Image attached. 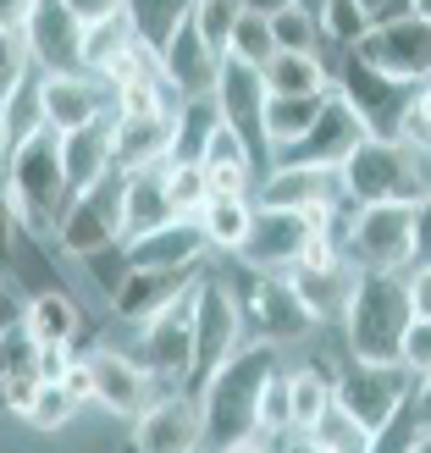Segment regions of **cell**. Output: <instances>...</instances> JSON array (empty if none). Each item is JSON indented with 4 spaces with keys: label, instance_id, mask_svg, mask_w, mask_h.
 <instances>
[{
    "label": "cell",
    "instance_id": "obj_27",
    "mask_svg": "<svg viewBox=\"0 0 431 453\" xmlns=\"http://www.w3.org/2000/svg\"><path fill=\"white\" fill-rule=\"evenodd\" d=\"M17 315H22V326L34 332L39 349H73L78 337H83V326H89L78 299H73V293H61V288H39Z\"/></svg>",
    "mask_w": 431,
    "mask_h": 453
},
{
    "label": "cell",
    "instance_id": "obj_26",
    "mask_svg": "<svg viewBox=\"0 0 431 453\" xmlns=\"http://www.w3.org/2000/svg\"><path fill=\"white\" fill-rule=\"evenodd\" d=\"M288 277H293V288H299V299L327 321V315H343L349 293H354V282H359V265H354L349 255H332V260H304V265H293Z\"/></svg>",
    "mask_w": 431,
    "mask_h": 453
},
{
    "label": "cell",
    "instance_id": "obj_64",
    "mask_svg": "<svg viewBox=\"0 0 431 453\" xmlns=\"http://www.w3.org/2000/svg\"><path fill=\"white\" fill-rule=\"evenodd\" d=\"M194 453H211V448H194Z\"/></svg>",
    "mask_w": 431,
    "mask_h": 453
},
{
    "label": "cell",
    "instance_id": "obj_34",
    "mask_svg": "<svg viewBox=\"0 0 431 453\" xmlns=\"http://www.w3.org/2000/svg\"><path fill=\"white\" fill-rule=\"evenodd\" d=\"M221 133V105L216 95H194L177 105V139H172V161H205L211 139Z\"/></svg>",
    "mask_w": 431,
    "mask_h": 453
},
{
    "label": "cell",
    "instance_id": "obj_46",
    "mask_svg": "<svg viewBox=\"0 0 431 453\" xmlns=\"http://www.w3.org/2000/svg\"><path fill=\"white\" fill-rule=\"evenodd\" d=\"M288 432H293V393H288V371H277L260 398V437H288Z\"/></svg>",
    "mask_w": 431,
    "mask_h": 453
},
{
    "label": "cell",
    "instance_id": "obj_62",
    "mask_svg": "<svg viewBox=\"0 0 431 453\" xmlns=\"http://www.w3.org/2000/svg\"><path fill=\"white\" fill-rule=\"evenodd\" d=\"M410 12H415V17H426V22H431V0H410Z\"/></svg>",
    "mask_w": 431,
    "mask_h": 453
},
{
    "label": "cell",
    "instance_id": "obj_36",
    "mask_svg": "<svg viewBox=\"0 0 431 453\" xmlns=\"http://www.w3.org/2000/svg\"><path fill=\"white\" fill-rule=\"evenodd\" d=\"M122 12L133 22V34H139V44H150V50L161 56L166 39L194 17V0H122Z\"/></svg>",
    "mask_w": 431,
    "mask_h": 453
},
{
    "label": "cell",
    "instance_id": "obj_23",
    "mask_svg": "<svg viewBox=\"0 0 431 453\" xmlns=\"http://www.w3.org/2000/svg\"><path fill=\"white\" fill-rule=\"evenodd\" d=\"M216 73H221V56L199 39L194 17H189L161 50V78L177 100H194V95H216Z\"/></svg>",
    "mask_w": 431,
    "mask_h": 453
},
{
    "label": "cell",
    "instance_id": "obj_14",
    "mask_svg": "<svg viewBox=\"0 0 431 453\" xmlns=\"http://www.w3.org/2000/svg\"><path fill=\"white\" fill-rule=\"evenodd\" d=\"M194 288L139 326V359L166 388H189V371H194Z\"/></svg>",
    "mask_w": 431,
    "mask_h": 453
},
{
    "label": "cell",
    "instance_id": "obj_6",
    "mask_svg": "<svg viewBox=\"0 0 431 453\" xmlns=\"http://www.w3.org/2000/svg\"><path fill=\"white\" fill-rule=\"evenodd\" d=\"M122 194H127V172L111 166L100 183H89L83 194L66 199V211L56 221V243L61 255L73 260H89L95 249H111V243H127V221H122Z\"/></svg>",
    "mask_w": 431,
    "mask_h": 453
},
{
    "label": "cell",
    "instance_id": "obj_49",
    "mask_svg": "<svg viewBox=\"0 0 431 453\" xmlns=\"http://www.w3.org/2000/svg\"><path fill=\"white\" fill-rule=\"evenodd\" d=\"M398 139H410L420 155H431V83H415L410 95V111H404V133Z\"/></svg>",
    "mask_w": 431,
    "mask_h": 453
},
{
    "label": "cell",
    "instance_id": "obj_28",
    "mask_svg": "<svg viewBox=\"0 0 431 453\" xmlns=\"http://www.w3.org/2000/svg\"><path fill=\"white\" fill-rule=\"evenodd\" d=\"M111 117H117V111H111ZM111 117L61 133V161H66V183H73V194H83L89 183H100V177L111 172Z\"/></svg>",
    "mask_w": 431,
    "mask_h": 453
},
{
    "label": "cell",
    "instance_id": "obj_35",
    "mask_svg": "<svg viewBox=\"0 0 431 453\" xmlns=\"http://www.w3.org/2000/svg\"><path fill=\"white\" fill-rule=\"evenodd\" d=\"M199 221H205L211 249L238 255V249L249 243V226H255V199H249V194H216L211 205L199 211Z\"/></svg>",
    "mask_w": 431,
    "mask_h": 453
},
{
    "label": "cell",
    "instance_id": "obj_13",
    "mask_svg": "<svg viewBox=\"0 0 431 453\" xmlns=\"http://www.w3.org/2000/svg\"><path fill=\"white\" fill-rule=\"evenodd\" d=\"M332 88L343 95L354 111H359V122H366V133H404V111H410V95L415 88L410 83H393L388 73H376L371 61H359L354 50L343 56H332Z\"/></svg>",
    "mask_w": 431,
    "mask_h": 453
},
{
    "label": "cell",
    "instance_id": "obj_24",
    "mask_svg": "<svg viewBox=\"0 0 431 453\" xmlns=\"http://www.w3.org/2000/svg\"><path fill=\"white\" fill-rule=\"evenodd\" d=\"M205 255H211V238L199 216H172L161 226H150V233L127 238L133 265H205Z\"/></svg>",
    "mask_w": 431,
    "mask_h": 453
},
{
    "label": "cell",
    "instance_id": "obj_19",
    "mask_svg": "<svg viewBox=\"0 0 431 453\" xmlns=\"http://www.w3.org/2000/svg\"><path fill=\"white\" fill-rule=\"evenodd\" d=\"M117 111V88L95 73H44V127L73 133Z\"/></svg>",
    "mask_w": 431,
    "mask_h": 453
},
{
    "label": "cell",
    "instance_id": "obj_56",
    "mask_svg": "<svg viewBox=\"0 0 431 453\" xmlns=\"http://www.w3.org/2000/svg\"><path fill=\"white\" fill-rule=\"evenodd\" d=\"M83 22H100V17H111V12H122V0H66Z\"/></svg>",
    "mask_w": 431,
    "mask_h": 453
},
{
    "label": "cell",
    "instance_id": "obj_54",
    "mask_svg": "<svg viewBox=\"0 0 431 453\" xmlns=\"http://www.w3.org/2000/svg\"><path fill=\"white\" fill-rule=\"evenodd\" d=\"M410 410H415V426L426 432V426H431V376H420V381H415V393H410Z\"/></svg>",
    "mask_w": 431,
    "mask_h": 453
},
{
    "label": "cell",
    "instance_id": "obj_5",
    "mask_svg": "<svg viewBox=\"0 0 431 453\" xmlns=\"http://www.w3.org/2000/svg\"><path fill=\"white\" fill-rule=\"evenodd\" d=\"M238 293V315H243V332L249 337H260V343H299V337L315 332V315L304 299H299V288H293L288 271H249V277L233 288Z\"/></svg>",
    "mask_w": 431,
    "mask_h": 453
},
{
    "label": "cell",
    "instance_id": "obj_58",
    "mask_svg": "<svg viewBox=\"0 0 431 453\" xmlns=\"http://www.w3.org/2000/svg\"><path fill=\"white\" fill-rule=\"evenodd\" d=\"M249 12H260V17H277V12H288V6H299V0H243Z\"/></svg>",
    "mask_w": 431,
    "mask_h": 453
},
{
    "label": "cell",
    "instance_id": "obj_12",
    "mask_svg": "<svg viewBox=\"0 0 431 453\" xmlns=\"http://www.w3.org/2000/svg\"><path fill=\"white\" fill-rule=\"evenodd\" d=\"M359 61H371L376 73H388L393 83H431V22L404 12V17H388V22H371L354 44Z\"/></svg>",
    "mask_w": 431,
    "mask_h": 453
},
{
    "label": "cell",
    "instance_id": "obj_40",
    "mask_svg": "<svg viewBox=\"0 0 431 453\" xmlns=\"http://www.w3.org/2000/svg\"><path fill=\"white\" fill-rule=\"evenodd\" d=\"M78 410H83L78 393L66 388V381H50V376H44V381H39V393H34V403L22 410V420H28L34 432H61V426L73 420Z\"/></svg>",
    "mask_w": 431,
    "mask_h": 453
},
{
    "label": "cell",
    "instance_id": "obj_44",
    "mask_svg": "<svg viewBox=\"0 0 431 453\" xmlns=\"http://www.w3.org/2000/svg\"><path fill=\"white\" fill-rule=\"evenodd\" d=\"M22 238H34V233H28V221H22L17 199H12V183H6V172H0V282H6V277H17V255H22Z\"/></svg>",
    "mask_w": 431,
    "mask_h": 453
},
{
    "label": "cell",
    "instance_id": "obj_39",
    "mask_svg": "<svg viewBox=\"0 0 431 453\" xmlns=\"http://www.w3.org/2000/svg\"><path fill=\"white\" fill-rule=\"evenodd\" d=\"M310 437L321 442L327 453H376V432H371V426H359V420L343 410V403H332Z\"/></svg>",
    "mask_w": 431,
    "mask_h": 453
},
{
    "label": "cell",
    "instance_id": "obj_11",
    "mask_svg": "<svg viewBox=\"0 0 431 453\" xmlns=\"http://www.w3.org/2000/svg\"><path fill=\"white\" fill-rule=\"evenodd\" d=\"M243 315H238V293L221 277H199L194 288V371H189V393H199L211 381V371L243 343Z\"/></svg>",
    "mask_w": 431,
    "mask_h": 453
},
{
    "label": "cell",
    "instance_id": "obj_53",
    "mask_svg": "<svg viewBox=\"0 0 431 453\" xmlns=\"http://www.w3.org/2000/svg\"><path fill=\"white\" fill-rule=\"evenodd\" d=\"M28 17H34V0H0V28L6 34H22Z\"/></svg>",
    "mask_w": 431,
    "mask_h": 453
},
{
    "label": "cell",
    "instance_id": "obj_59",
    "mask_svg": "<svg viewBox=\"0 0 431 453\" xmlns=\"http://www.w3.org/2000/svg\"><path fill=\"white\" fill-rule=\"evenodd\" d=\"M221 453H271V448H266V437H243L233 448H221Z\"/></svg>",
    "mask_w": 431,
    "mask_h": 453
},
{
    "label": "cell",
    "instance_id": "obj_22",
    "mask_svg": "<svg viewBox=\"0 0 431 453\" xmlns=\"http://www.w3.org/2000/svg\"><path fill=\"white\" fill-rule=\"evenodd\" d=\"M89 376H95V403L111 415H139L155 398V376H150L144 359H133V354L95 349L89 354Z\"/></svg>",
    "mask_w": 431,
    "mask_h": 453
},
{
    "label": "cell",
    "instance_id": "obj_31",
    "mask_svg": "<svg viewBox=\"0 0 431 453\" xmlns=\"http://www.w3.org/2000/svg\"><path fill=\"white\" fill-rule=\"evenodd\" d=\"M260 73L271 95H327L332 88V66L321 50H277Z\"/></svg>",
    "mask_w": 431,
    "mask_h": 453
},
{
    "label": "cell",
    "instance_id": "obj_57",
    "mask_svg": "<svg viewBox=\"0 0 431 453\" xmlns=\"http://www.w3.org/2000/svg\"><path fill=\"white\" fill-rule=\"evenodd\" d=\"M282 453H327V448L315 442L310 432H288V437H282Z\"/></svg>",
    "mask_w": 431,
    "mask_h": 453
},
{
    "label": "cell",
    "instance_id": "obj_8",
    "mask_svg": "<svg viewBox=\"0 0 431 453\" xmlns=\"http://www.w3.org/2000/svg\"><path fill=\"white\" fill-rule=\"evenodd\" d=\"M343 255L359 271H410L415 205H354V216L343 226Z\"/></svg>",
    "mask_w": 431,
    "mask_h": 453
},
{
    "label": "cell",
    "instance_id": "obj_21",
    "mask_svg": "<svg viewBox=\"0 0 431 453\" xmlns=\"http://www.w3.org/2000/svg\"><path fill=\"white\" fill-rule=\"evenodd\" d=\"M199 277H205V265H133L127 282H122V293L111 299V310H117L122 321L144 326L150 315H161L172 299H183Z\"/></svg>",
    "mask_w": 431,
    "mask_h": 453
},
{
    "label": "cell",
    "instance_id": "obj_15",
    "mask_svg": "<svg viewBox=\"0 0 431 453\" xmlns=\"http://www.w3.org/2000/svg\"><path fill=\"white\" fill-rule=\"evenodd\" d=\"M205 448V420H199L194 393H155L133 415V453H194Z\"/></svg>",
    "mask_w": 431,
    "mask_h": 453
},
{
    "label": "cell",
    "instance_id": "obj_17",
    "mask_svg": "<svg viewBox=\"0 0 431 453\" xmlns=\"http://www.w3.org/2000/svg\"><path fill=\"white\" fill-rule=\"evenodd\" d=\"M83 34L89 22L66 0H34V17L22 28L39 73H83Z\"/></svg>",
    "mask_w": 431,
    "mask_h": 453
},
{
    "label": "cell",
    "instance_id": "obj_20",
    "mask_svg": "<svg viewBox=\"0 0 431 453\" xmlns=\"http://www.w3.org/2000/svg\"><path fill=\"white\" fill-rule=\"evenodd\" d=\"M366 139V122H359V111L337 95H327V105H321V117H315V127L304 133L293 150H282L277 161H299V166H343L349 161V150Z\"/></svg>",
    "mask_w": 431,
    "mask_h": 453
},
{
    "label": "cell",
    "instance_id": "obj_2",
    "mask_svg": "<svg viewBox=\"0 0 431 453\" xmlns=\"http://www.w3.org/2000/svg\"><path fill=\"white\" fill-rule=\"evenodd\" d=\"M337 183H343V199H354V205H420L431 194V172L410 139L366 133L349 150V161L337 166Z\"/></svg>",
    "mask_w": 431,
    "mask_h": 453
},
{
    "label": "cell",
    "instance_id": "obj_16",
    "mask_svg": "<svg viewBox=\"0 0 431 453\" xmlns=\"http://www.w3.org/2000/svg\"><path fill=\"white\" fill-rule=\"evenodd\" d=\"M172 139H177V111L155 105V111H117L111 117V166L117 172H144L172 161Z\"/></svg>",
    "mask_w": 431,
    "mask_h": 453
},
{
    "label": "cell",
    "instance_id": "obj_55",
    "mask_svg": "<svg viewBox=\"0 0 431 453\" xmlns=\"http://www.w3.org/2000/svg\"><path fill=\"white\" fill-rule=\"evenodd\" d=\"M359 12H366L371 22H388V17H404V12H410V0H359Z\"/></svg>",
    "mask_w": 431,
    "mask_h": 453
},
{
    "label": "cell",
    "instance_id": "obj_3",
    "mask_svg": "<svg viewBox=\"0 0 431 453\" xmlns=\"http://www.w3.org/2000/svg\"><path fill=\"white\" fill-rule=\"evenodd\" d=\"M410 288L404 271H359V282L343 304V343L349 359H371V365H398L404 332H410Z\"/></svg>",
    "mask_w": 431,
    "mask_h": 453
},
{
    "label": "cell",
    "instance_id": "obj_37",
    "mask_svg": "<svg viewBox=\"0 0 431 453\" xmlns=\"http://www.w3.org/2000/svg\"><path fill=\"white\" fill-rule=\"evenodd\" d=\"M133 44H139V34H133L127 12H111V17H100V22H89V34H83V73L105 78L111 66L133 50Z\"/></svg>",
    "mask_w": 431,
    "mask_h": 453
},
{
    "label": "cell",
    "instance_id": "obj_32",
    "mask_svg": "<svg viewBox=\"0 0 431 453\" xmlns=\"http://www.w3.org/2000/svg\"><path fill=\"white\" fill-rule=\"evenodd\" d=\"M199 166H205L211 199H216V194H249V188H255V177H260L255 155H249V150H243L227 127L211 139V150H205V161H199Z\"/></svg>",
    "mask_w": 431,
    "mask_h": 453
},
{
    "label": "cell",
    "instance_id": "obj_10",
    "mask_svg": "<svg viewBox=\"0 0 431 453\" xmlns=\"http://www.w3.org/2000/svg\"><path fill=\"white\" fill-rule=\"evenodd\" d=\"M415 393V376L404 365H371V359H343V365L332 371V403H343V410L371 426V432H381L404 403H410Z\"/></svg>",
    "mask_w": 431,
    "mask_h": 453
},
{
    "label": "cell",
    "instance_id": "obj_47",
    "mask_svg": "<svg viewBox=\"0 0 431 453\" xmlns=\"http://www.w3.org/2000/svg\"><path fill=\"white\" fill-rule=\"evenodd\" d=\"M83 271H89V277H95V288L105 293V299H117V293H122V282H127V271H133V260H127V243L95 249V255L83 260Z\"/></svg>",
    "mask_w": 431,
    "mask_h": 453
},
{
    "label": "cell",
    "instance_id": "obj_52",
    "mask_svg": "<svg viewBox=\"0 0 431 453\" xmlns=\"http://www.w3.org/2000/svg\"><path fill=\"white\" fill-rule=\"evenodd\" d=\"M410 265H431V194L415 205V260Z\"/></svg>",
    "mask_w": 431,
    "mask_h": 453
},
{
    "label": "cell",
    "instance_id": "obj_42",
    "mask_svg": "<svg viewBox=\"0 0 431 453\" xmlns=\"http://www.w3.org/2000/svg\"><path fill=\"white\" fill-rule=\"evenodd\" d=\"M277 50H282V44H277V28H271V17L243 12V22L233 28V44H227V56H238V61H249V66H266Z\"/></svg>",
    "mask_w": 431,
    "mask_h": 453
},
{
    "label": "cell",
    "instance_id": "obj_30",
    "mask_svg": "<svg viewBox=\"0 0 431 453\" xmlns=\"http://www.w3.org/2000/svg\"><path fill=\"white\" fill-rule=\"evenodd\" d=\"M44 127V73H22L6 95H0V139H6V150H17L22 139H34V133Z\"/></svg>",
    "mask_w": 431,
    "mask_h": 453
},
{
    "label": "cell",
    "instance_id": "obj_60",
    "mask_svg": "<svg viewBox=\"0 0 431 453\" xmlns=\"http://www.w3.org/2000/svg\"><path fill=\"white\" fill-rule=\"evenodd\" d=\"M12 315H17V310H12V299H6V282H0V326H6Z\"/></svg>",
    "mask_w": 431,
    "mask_h": 453
},
{
    "label": "cell",
    "instance_id": "obj_43",
    "mask_svg": "<svg viewBox=\"0 0 431 453\" xmlns=\"http://www.w3.org/2000/svg\"><path fill=\"white\" fill-rule=\"evenodd\" d=\"M166 188H172V211L177 216H199L211 205V183L199 161H166Z\"/></svg>",
    "mask_w": 431,
    "mask_h": 453
},
{
    "label": "cell",
    "instance_id": "obj_29",
    "mask_svg": "<svg viewBox=\"0 0 431 453\" xmlns=\"http://www.w3.org/2000/svg\"><path fill=\"white\" fill-rule=\"evenodd\" d=\"M172 188H166V161L161 166H144L127 177V194H122V221H127V238L150 233V226L172 221Z\"/></svg>",
    "mask_w": 431,
    "mask_h": 453
},
{
    "label": "cell",
    "instance_id": "obj_63",
    "mask_svg": "<svg viewBox=\"0 0 431 453\" xmlns=\"http://www.w3.org/2000/svg\"><path fill=\"white\" fill-rule=\"evenodd\" d=\"M0 166H6V139H0Z\"/></svg>",
    "mask_w": 431,
    "mask_h": 453
},
{
    "label": "cell",
    "instance_id": "obj_25",
    "mask_svg": "<svg viewBox=\"0 0 431 453\" xmlns=\"http://www.w3.org/2000/svg\"><path fill=\"white\" fill-rule=\"evenodd\" d=\"M44 381V365H39V343L34 332L22 326V315H12L6 326H0V393H6V410H28L34 393Z\"/></svg>",
    "mask_w": 431,
    "mask_h": 453
},
{
    "label": "cell",
    "instance_id": "obj_61",
    "mask_svg": "<svg viewBox=\"0 0 431 453\" xmlns=\"http://www.w3.org/2000/svg\"><path fill=\"white\" fill-rule=\"evenodd\" d=\"M410 453H431V426H426V432H415V448Z\"/></svg>",
    "mask_w": 431,
    "mask_h": 453
},
{
    "label": "cell",
    "instance_id": "obj_45",
    "mask_svg": "<svg viewBox=\"0 0 431 453\" xmlns=\"http://www.w3.org/2000/svg\"><path fill=\"white\" fill-rule=\"evenodd\" d=\"M271 28H277V44H282V50H327L321 22H315V12H304V6L277 12V17H271Z\"/></svg>",
    "mask_w": 431,
    "mask_h": 453
},
{
    "label": "cell",
    "instance_id": "obj_51",
    "mask_svg": "<svg viewBox=\"0 0 431 453\" xmlns=\"http://www.w3.org/2000/svg\"><path fill=\"white\" fill-rule=\"evenodd\" d=\"M404 288H410V310L431 321V265H410V277H404Z\"/></svg>",
    "mask_w": 431,
    "mask_h": 453
},
{
    "label": "cell",
    "instance_id": "obj_50",
    "mask_svg": "<svg viewBox=\"0 0 431 453\" xmlns=\"http://www.w3.org/2000/svg\"><path fill=\"white\" fill-rule=\"evenodd\" d=\"M28 66H34V56H28V39L0 28V95H6V88H12L22 73H28Z\"/></svg>",
    "mask_w": 431,
    "mask_h": 453
},
{
    "label": "cell",
    "instance_id": "obj_38",
    "mask_svg": "<svg viewBox=\"0 0 431 453\" xmlns=\"http://www.w3.org/2000/svg\"><path fill=\"white\" fill-rule=\"evenodd\" d=\"M288 393H293V432H315L321 415L332 410V376L321 365L288 371Z\"/></svg>",
    "mask_w": 431,
    "mask_h": 453
},
{
    "label": "cell",
    "instance_id": "obj_7",
    "mask_svg": "<svg viewBox=\"0 0 431 453\" xmlns=\"http://www.w3.org/2000/svg\"><path fill=\"white\" fill-rule=\"evenodd\" d=\"M266 100H271V88H266V73H260V66H249V61H238V56H221V73H216L221 127L233 133L249 155H255L260 177L277 166V150H271V139H266Z\"/></svg>",
    "mask_w": 431,
    "mask_h": 453
},
{
    "label": "cell",
    "instance_id": "obj_33",
    "mask_svg": "<svg viewBox=\"0 0 431 453\" xmlns=\"http://www.w3.org/2000/svg\"><path fill=\"white\" fill-rule=\"evenodd\" d=\"M332 95V88H327ZM327 95H271L266 100V139H271V150H293L304 139V133L315 127V117H321V105H327Z\"/></svg>",
    "mask_w": 431,
    "mask_h": 453
},
{
    "label": "cell",
    "instance_id": "obj_18",
    "mask_svg": "<svg viewBox=\"0 0 431 453\" xmlns=\"http://www.w3.org/2000/svg\"><path fill=\"white\" fill-rule=\"evenodd\" d=\"M255 205H271V211H337L343 205V183H337V166L277 161L260 177Z\"/></svg>",
    "mask_w": 431,
    "mask_h": 453
},
{
    "label": "cell",
    "instance_id": "obj_1",
    "mask_svg": "<svg viewBox=\"0 0 431 453\" xmlns=\"http://www.w3.org/2000/svg\"><path fill=\"white\" fill-rule=\"evenodd\" d=\"M282 371V354L277 343H260L249 337L233 354L211 371V381L199 388V420H205V448L221 453L243 437H260V398H266V381Z\"/></svg>",
    "mask_w": 431,
    "mask_h": 453
},
{
    "label": "cell",
    "instance_id": "obj_4",
    "mask_svg": "<svg viewBox=\"0 0 431 453\" xmlns=\"http://www.w3.org/2000/svg\"><path fill=\"white\" fill-rule=\"evenodd\" d=\"M6 183H12V199L28 233H56V221L73 199V183H66V161H61V133L56 127H39L34 139H22L17 150H6Z\"/></svg>",
    "mask_w": 431,
    "mask_h": 453
},
{
    "label": "cell",
    "instance_id": "obj_41",
    "mask_svg": "<svg viewBox=\"0 0 431 453\" xmlns=\"http://www.w3.org/2000/svg\"><path fill=\"white\" fill-rule=\"evenodd\" d=\"M243 0H194V28L199 39L211 44L216 56H227V44H233V28L243 22Z\"/></svg>",
    "mask_w": 431,
    "mask_h": 453
},
{
    "label": "cell",
    "instance_id": "obj_9",
    "mask_svg": "<svg viewBox=\"0 0 431 453\" xmlns=\"http://www.w3.org/2000/svg\"><path fill=\"white\" fill-rule=\"evenodd\" d=\"M332 216L337 211H271V205H255V226H249V243L238 249V260L249 271H293L315 238L337 233Z\"/></svg>",
    "mask_w": 431,
    "mask_h": 453
},
{
    "label": "cell",
    "instance_id": "obj_48",
    "mask_svg": "<svg viewBox=\"0 0 431 453\" xmlns=\"http://www.w3.org/2000/svg\"><path fill=\"white\" fill-rule=\"evenodd\" d=\"M398 365L410 371L415 381H420V376H431V321H426V315H415V321H410V332H404Z\"/></svg>",
    "mask_w": 431,
    "mask_h": 453
}]
</instances>
